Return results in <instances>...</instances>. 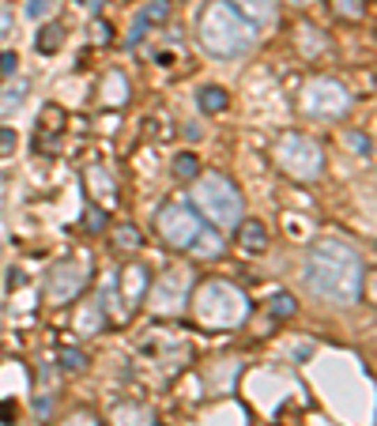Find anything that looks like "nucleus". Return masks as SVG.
I'll return each instance as SVG.
<instances>
[{"mask_svg": "<svg viewBox=\"0 0 377 426\" xmlns=\"http://www.w3.org/2000/svg\"><path fill=\"white\" fill-rule=\"evenodd\" d=\"M226 102H231V98H226V91H223V87H215V83H208V87H200V91H197V106L204 109V114H223Z\"/></svg>", "mask_w": 377, "mask_h": 426, "instance_id": "obj_15", "label": "nucleus"}, {"mask_svg": "<svg viewBox=\"0 0 377 426\" xmlns=\"http://www.w3.org/2000/svg\"><path fill=\"white\" fill-rule=\"evenodd\" d=\"M328 4H332V12L339 15V20H362L366 15V0H328Z\"/></svg>", "mask_w": 377, "mask_h": 426, "instance_id": "obj_19", "label": "nucleus"}, {"mask_svg": "<svg viewBox=\"0 0 377 426\" xmlns=\"http://www.w3.org/2000/svg\"><path fill=\"white\" fill-rule=\"evenodd\" d=\"M268 310H272V317H291V313H294V298H291V294H275Z\"/></svg>", "mask_w": 377, "mask_h": 426, "instance_id": "obj_26", "label": "nucleus"}, {"mask_svg": "<svg viewBox=\"0 0 377 426\" xmlns=\"http://www.w3.org/2000/svg\"><path fill=\"white\" fill-rule=\"evenodd\" d=\"M306 287L332 305H351L362 294V257L339 238H321L306 253Z\"/></svg>", "mask_w": 377, "mask_h": 426, "instance_id": "obj_1", "label": "nucleus"}, {"mask_svg": "<svg viewBox=\"0 0 377 426\" xmlns=\"http://www.w3.org/2000/svg\"><path fill=\"white\" fill-rule=\"evenodd\" d=\"M155 227H159L162 242L174 245V249H192L197 257H219L223 253L219 234L204 223V215H200L197 208H189V204H178V200L162 204Z\"/></svg>", "mask_w": 377, "mask_h": 426, "instance_id": "obj_3", "label": "nucleus"}, {"mask_svg": "<svg viewBox=\"0 0 377 426\" xmlns=\"http://www.w3.org/2000/svg\"><path fill=\"white\" fill-rule=\"evenodd\" d=\"M189 302H192V313H197V321L204 328H234L249 313L245 294L234 283H223V280L204 283L197 294H189Z\"/></svg>", "mask_w": 377, "mask_h": 426, "instance_id": "obj_5", "label": "nucleus"}, {"mask_svg": "<svg viewBox=\"0 0 377 426\" xmlns=\"http://www.w3.org/2000/svg\"><path fill=\"white\" fill-rule=\"evenodd\" d=\"M226 4H234L238 12H242L245 20H249V23L264 26V23H272V20H275V8H279V0H226Z\"/></svg>", "mask_w": 377, "mask_h": 426, "instance_id": "obj_12", "label": "nucleus"}, {"mask_svg": "<svg viewBox=\"0 0 377 426\" xmlns=\"http://www.w3.org/2000/svg\"><path fill=\"white\" fill-rule=\"evenodd\" d=\"M189 294H192V280H189L185 268H167V275L155 287V310L178 313L181 305L189 302Z\"/></svg>", "mask_w": 377, "mask_h": 426, "instance_id": "obj_9", "label": "nucleus"}, {"mask_svg": "<svg viewBox=\"0 0 377 426\" xmlns=\"http://www.w3.org/2000/svg\"><path fill=\"white\" fill-rule=\"evenodd\" d=\"M114 34H109V23H95V42H109Z\"/></svg>", "mask_w": 377, "mask_h": 426, "instance_id": "obj_31", "label": "nucleus"}, {"mask_svg": "<svg viewBox=\"0 0 377 426\" xmlns=\"http://www.w3.org/2000/svg\"><path fill=\"white\" fill-rule=\"evenodd\" d=\"M170 20V0H147V4L136 12V20H132V31H128V38H132V45L147 38L151 31H159V26H167Z\"/></svg>", "mask_w": 377, "mask_h": 426, "instance_id": "obj_10", "label": "nucleus"}, {"mask_svg": "<svg viewBox=\"0 0 377 426\" xmlns=\"http://www.w3.org/2000/svg\"><path fill=\"white\" fill-rule=\"evenodd\" d=\"M49 125V132H61L64 128V114H61V106H45L42 109V128Z\"/></svg>", "mask_w": 377, "mask_h": 426, "instance_id": "obj_24", "label": "nucleus"}, {"mask_svg": "<svg viewBox=\"0 0 377 426\" xmlns=\"http://www.w3.org/2000/svg\"><path fill=\"white\" fill-rule=\"evenodd\" d=\"M87 264L84 261H61L53 264L49 280H45V294H49L53 302H72L79 291L87 287Z\"/></svg>", "mask_w": 377, "mask_h": 426, "instance_id": "obj_8", "label": "nucleus"}, {"mask_svg": "<svg viewBox=\"0 0 377 426\" xmlns=\"http://www.w3.org/2000/svg\"><path fill=\"white\" fill-rule=\"evenodd\" d=\"M61 366L68 370V374H79V370H87V355L76 351V347H64L61 351Z\"/></svg>", "mask_w": 377, "mask_h": 426, "instance_id": "obj_20", "label": "nucleus"}, {"mask_svg": "<svg viewBox=\"0 0 377 426\" xmlns=\"http://www.w3.org/2000/svg\"><path fill=\"white\" fill-rule=\"evenodd\" d=\"M87 227H91V230H98V227H102V215H98V208H91V215H87Z\"/></svg>", "mask_w": 377, "mask_h": 426, "instance_id": "obj_32", "label": "nucleus"}, {"mask_svg": "<svg viewBox=\"0 0 377 426\" xmlns=\"http://www.w3.org/2000/svg\"><path fill=\"white\" fill-rule=\"evenodd\" d=\"M15 147H20V136H15L12 128H0V159L15 155Z\"/></svg>", "mask_w": 377, "mask_h": 426, "instance_id": "obj_27", "label": "nucleus"}, {"mask_svg": "<svg viewBox=\"0 0 377 426\" xmlns=\"http://www.w3.org/2000/svg\"><path fill=\"white\" fill-rule=\"evenodd\" d=\"M275 162L298 181H317L321 170H325V151H321V144H314L309 136L287 132L275 144Z\"/></svg>", "mask_w": 377, "mask_h": 426, "instance_id": "obj_6", "label": "nucleus"}, {"mask_svg": "<svg viewBox=\"0 0 377 426\" xmlns=\"http://www.w3.org/2000/svg\"><path fill=\"white\" fill-rule=\"evenodd\" d=\"M256 31H261V26L249 23L234 4H226V0H208L200 20H197L200 45H204L211 57H223V61L249 53L256 45Z\"/></svg>", "mask_w": 377, "mask_h": 426, "instance_id": "obj_2", "label": "nucleus"}, {"mask_svg": "<svg viewBox=\"0 0 377 426\" xmlns=\"http://www.w3.org/2000/svg\"><path fill=\"white\" fill-rule=\"evenodd\" d=\"M26 98V83H12V87L0 95V109H12V106H20V102Z\"/></svg>", "mask_w": 377, "mask_h": 426, "instance_id": "obj_22", "label": "nucleus"}, {"mask_svg": "<svg viewBox=\"0 0 377 426\" xmlns=\"http://www.w3.org/2000/svg\"><path fill=\"white\" fill-rule=\"evenodd\" d=\"M20 72V57L15 53H0V79H12Z\"/></svg>", "mask_w": 377, "mask_h": 426, "instance_id": "obj_28", "label": "nucleus"}, {"mask_svg": "<svg viewBox=\"0 0 377 426\" xmlns=\"http://www.w3.org/2000/svg\"><path fill=\"white\" fill-rule=\"evenodd\" d=\"M109 423L114 426H155L151 411H147L144 404H117L114 411H109Z\"/></svg>", "mask_w": 377, "mask_h": 426, "instance_id": "obj_13", "label": "nucleus"}, {"mask_svg": "<svg viewBox=\"0 0 377 426\" xmlns=\"http://www.w3.org/2000/svg\"><path fill=\"white\" fill-rule=\"evenodd\" d=\"M8 34H12V15L0 8V38H8Z\"/></svg>", "mask_w": 377, "mask_h": 426, "instance_id": "obj_30", "label": "nucleus"}, {"mask_svg": "<svg viewBox=\"0 0 377 426\" xmlns=\"http://www.w3.org/2000/svg\"><path fill=\"white\" fill-rule=\"evenodd\" d=\"M53 12H57V0H26V15L31 20H45Z\"/></svg>", "mask_w": 377, "mask_h": 426, "instance_id": "obj_21", "label": "nucleus"}, {"mask_svg": "<svg viewBox=\"0 0 377 426\" xmlns=\"http://www.w3.org/2000/svg\"><path fill=\"white\" fill-rule=\"evenodd\" d=\"M102 87H109V95H106V102H109V106H121V102L128 98V79L121 76V72H109Z\"/></svg>", "mask_w": 377, "mask_h": 426, "instance_id": "obj_18", "label": "nucleus"}, {"mask_svg": "<svg viewBox=\"0 0 377 426\" xmlns=\"http://www.w3.org/2000/svg\"><path fill=\"white\" fill-rule=\"evenodd\" d=\"M79 4H91V0H79Z\"/></svg>", "mask_w": 377, "mask_h": 426, "instance_id": "obj_34", "label": "nucleus"}, {"mask_svg": "<svg viewBox=\"0 0 377 426\" xmlns=\"http://www.w3.org/2000/svg\"><path fill=\"white\" fill-rule=\"evenodd\" d=\"M147 287H151L147 268H125V272H121V302H128V305L144 302Z\"/></svg>", "mask_w": 377, "mask_h": 426, "instance_id": "obj_11", "label": "nucleus"}, {"mask_svg": "<svg viewBox=\"0 0 377 426\" xmlns=\"http://www.w3.org/2000/svg\"><path fill=\"white\" fill-rule=\"evenodd\" d=\"M238 242L249 249V253H261L268 245V230H264V223H256V219H242L238 223Z\"/></svg>", "mask_w": 377, "mask_h": 426, "instance_id": "obj_14", "label": "nucleus"}, {"mask_svg": "<svg viewBox=\"0 0 377 426\" xmlns=\"http://www.w3.org/2000/svg\"><path fill=\"white\" fill-rule=\"evenodd\" d=\"M170 170H174V178H178V181H197L200 178V162H197V155H192V151L174 155Z\"/></svg>", "mask_w": 377, "mask_h": 426, "instance_id": "obj_16", "label": "nucleus"}, {"mask_svg": "<svg viewBox=\"0 0 377 426\" xmlns=\"http://www.w3.org/2000/svg\"><path fill=\"white\" fill-rule=\"evenodd\" d=\"M34 45H38V53H57L64 45V26L61 23H45L38 31V38H34Z\"/></svg>", "mask_w": 377, "mask_h": 426, "instance_id": "obj_17", "label": "nucleus"}, {"mask_svg": "<svg viewBox=\"0 0 377 426\" xmlns=\"http://www.w3.org/2000/svg\"><path fill=\"white\" fill-rule=\"evenodd\" d=\"M114 242L121 249H136V245H140V230H136V227H117L114 230Z\"/></svg>", "mask_w": 377, "mask_h": 426, "instance_id": "obj_23", "label": "nucleus"}, {"mask_svg": "<svg viewBox=\"0 0 377 426\" xmlns=\"http://www.w3.org/2000/svg\"><path fill=\"white\" fill-rule=\"evenodd\" d=\"M192 208L208 219V223L223 227V230H234L242 223V211H245V200L238 192V185L223 174H200L192 181Z\"/></svg>", "mask_w": 377, "mask_h": 426, "instance_id": "obj_4", "label": "nucleus"}, {"mask_svg": "<svg viewBox=\"0 0 377 426\" xmlns=\"http://www.w3.org/2000/svg\"><path fill=\"white\" fill-rule=\"evenodd\" d=\"M302 106H306V114H314V117L339 121V117L351 109V91H347L344 83H336V79H314V83H306V91H302Z\"/></svg>", "mask_w": 377, "mask_h": 426, "instance_id": "obj_7", "label": "nucleus"}, {"mask_svg": "<svg viewBox=\"0 0 377 426\" xmlns=\"http://www.w3.org/2000/svg\"><path fill=\"white\" fill-rule=\"evenodd\" d=\"M291 4H309V0H291Z\"/></svg>", "mask_w": 377, "mask_h": 426, "instance_id": "obj_33", "label": "nucleus"}, {"mask_svg": "<svg viewBox=\"0 0 377 426\" xmlns=\"http://www.w3.org/2000/svg\"><path fill=\"white\" fill-rule=\"evenodd\" d=\"M87 178H91V189H95V192H106V197L114 192V185H109V174L102 170V166H95V170H91Z\"/></svg>", "mask_w": 377, "mask_h": 426, "instance_id": "obj_25", "label": "nucleus"}, {"mask_svg": "<svg viewBox=\"0 0 377 426\" xmlns=\"http://www.w3.org/2000/svg\"><path fill=\"white\" fill-rule=\"evenodd\" d=\"M64 426H98V423H95V415H87V411H79V415H72V419H68V423H64Z\"/></svg>", "mask_w": 377, "mask_h": 426, "instance_id": "obj_29", "label": "nucleus"}]
</instances>
